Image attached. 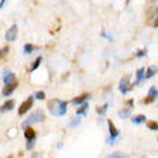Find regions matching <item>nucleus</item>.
Listing matches in <instances>:
<instances>
[{"instance_id": "f257e3e1", "label": "nucleus", "mask_w": 158, "mask_h": 158, "mask_svg": "<svg viewBox=\"0 0 158 158\" xmlns=\"http://www.w3.org/2000/svg\"><path fill=\"white\" fill-rule=\"evenodd\" d=\"M68 104L65 101L60 99H52L48 102V108H49V112L53 115V117H63L65 114L68 112Z\"/></svg>"}, {"instance_id": "f03ea898", "label": "nucleus", "mask_w": 158, "mask_h": 158, "mask_svg": "<svg viewBox=\"0 0 158 158\" xmlns=\"http://www.w3.org/2000/svg\"><path fill=\"white\" fill-rule=\"evenodd\" d=\"M45 121V112L43 111H35L27 117V119H25L22 122V128L25 129L26 127H32L35 124H39V122H43Z\"/></svg>"}, {"instance_id": "7ed1b4c3", "label": "nucleus", "mask_w": 158, "mask_h": 158, "mask_svg": "<svg viewBox=\"0 0 158 158\" xmlns=\"http://www.w3.org/2000/svg\"><path fill=\"white\" fill-rule=\"evenodd\" d=\"M35 99H36V98H35V95H33V96H29L27 99H25L23 102H22L20 106H19V115H20V117L22 115H25L26 112H29L30 108L33 106V101Z\"/></svg>"}, {"instance_id": "20e7f679", "label": "nucleus", "mask_w": 158, "mask_h": 158, "mask_svg": "<svg viewBox=\"0 0 158 158\" xmlns=\"http://www.w3.org/2000/svg\"><path fill=\"white\" fill-rule=\"evenodd\" d=\"M108 128H109V138H108V144H114L115 139L119 137V131L115 128L112 121H108Z\"/></svg>"}, {"instance_id": "39448f33", "label": "nucleus", "mask_w": 158, "mask_h": 158, "mask_svg": "<svg viewBox=\"0 0 158 158\" xmlns=\"http://www.w3.org/2000/svg\"><path fill=\"white\" fill-rule=\"evenodd\" d=\"M17 32H19V27H17L16 23H13V25L7 29V32H6V40L15 42L17 39Z\"/></svg>"}, {"instance_id": "423d86ee", "label": "nucleus", "mask_w": 158, "mask_h": 158, "mask_svg": "<svg viewBox=\"0 0 158 158\" xmlns=\"http://www.w3.org/2000/svg\"><path fill=\"white\" fill-rule=\"evenodd\" d=\"M129 81H131V76H129V75H125L124 78L121 79V82H119V91L122 92V95L128 94V91L131 89V86H129Z\"/></svg>"}, {"instance_id": "0eeeda50", "label": "nucleus", "mask_w": 158, "mask_h": 158, "mask_svg": "<svg viewBox=\"0 0 158 158\" xmlns=\"http://www.w3.org/2000/svg\"><path fill=\"white\" fill-rule=\"evenodd\" d=\"M17 81L16 82H12V83H6L4 85V88H3V91H2V96H4V98H7V96H10L15 92V89L17 88Z\"/></svg>"}, {"instance_id": "6e6552de", "label": "nucleus", "mask_w": 158, "mask_h": 158, "mask_svg": "<svg viewBox=\"0 0 158 158\" xmlns=\"http://www.w3.org/2000/svg\"><path fill=\"white\" fill-rule=\"evenodd\" d=\"M144 72H145V68H139L137 71V73H135V75H137V81L134 83V86H139V85L145 81V73H144Z\"/></svg>"}, {"instance_id": "1a4fd4ad", "label": "nucleus", "mask_w": 158, "mask_h": 158, "mask_svg": "<svg viewBox=\"0 0 158 158\" xmlns=\"http://www.w3.org/2000/svg\"><path fill=\"white\" fill-rule=\"evenodd\" d=\"M15 105H16V102L13 99H9V101H6L2 106H0V112L2 114H4V112H10L13 108H15Z\"/></svg>"}, {"instance_id": "9d476101", "label": "nucleus", "mask_w": 158, "mask_h": 158, "mask_svg": "<svg viewBox=\"0 0 158 158\" xmlns=\"http://www.w3.org/2000/svg\"><path fill=\"white\" fill-rule=\"evenodd\" d=\"M91 99V94H83V95L78 96V98H73L72 99V104L73 105H82L83 102H86V101Z\"/></svg>"}, {"instance_id": "9b49d317", "label": "nucleus", "mask_w": 158, "mask_h": 158, "mask_svg": "<svg viewBox=\"0 0 158 158\" xmlns=\"http://www.w3.org/2000/svg\"><path fill=\"white\" fill-rule=\"evenodd\" d=\"M3 82H4V85H6V83H12V82H16V75H15V73H12V72H7V71H4Z\"/></svg>"}, {"instance_id": "f8f14e48", "label": "nucleus", "mask_w": 158, "mask_h": 158, "mask_svg": "<svg viewBox=\"0 0 158 158\" xmlns=\"http://www.w3.org/2000/svg\"><path fill=\"white\" fill-rule=\"evenodd\" d=\"M25 137L27 141H30V139H35L36 138V131H35L32 127H26L25 128Z\"/></svg>"}, {"instance_id": "ddd939ff", "label": "nucleus", "mask_w": 158, "mask_h": 158, "mask_svg": "<svg viewBox=\"0 0 158 158\" xmlns=\"http://www.w3.org/2000/svg\"><path fill=\"white\" fill-rule=\"evenodd\" d=\"M88 111H89V105H88V102H83V104L81 105V108L76 109V115L85 117V115H88Z\"/></svg>"}, {"instance_id": "4468645a", "label": "nucleus", "mask_w": 158, "mask_h": 158, "mask_svg": "<svg viewBox=\"0 0 158 158\" xmlns=\"http://www.w3.org/2000/svg\"><path fill=\"white\" fill-rule=\"evenodd\" d=\"M157 72H158L157 66H154V65H152V66H150L148 69H147V72H145V79L152 78V76H154L155 73H157Z\"/></svg>"}, {"instance_id": "2eb2a0df", "label": "nucleus", "mask_w": 158, "mask_h": 158, "mask_svg": "<svg viewBox=\"0 0 158 158\" xmlns=\"http://www.w3.org/2000/svg\"><path fill=\"white\" fill-rule=\"evenodd\" d=\"M132 124H137V125H139V124H144L147 121V118H145V115H135V117H132Z\"/></svg>"}, {"instance_id": "dca6fc26", "label": "nucleus", "mask_w": 158, "mask_h": 158, "mask_svg": "<svg viewBox=\"0 0 158 158\" xmlns=\"http://www.w3.org/2000/svg\"><path fill=\"white\" fill-rule=\"evenodd\" d=\"M40 63H42V56H38V58L35 59V62H33V65L30 66V72H33V71H36L39 66H40Z\"/></svg>"}, {"instance_id": "f3484780", "label": "nucleus", "mask_w": 158, "mask_h": 158, "mask_svg": "<svg viewBox=\"0 0 158 158\" xmlns=\"http://www.w3.org/2000/svg\"><path fill=\"white\" fill-rule=\"evenodd\" d=\"M118 117L122 118V119L128 118L129 117V108H125V109H121V111H118Z\"/></svg>"}, {"instance_id": "a211bd4d", "label": "nucleus", "mask_w": 158, "mask_h": 158, "mask_svg": "<svg viewBox=\"0 0 158 158\" xmlns=\"http://www.w3.org/2000/svg\"><path fill=\"white\" fill-rule=\"evenodd\" d=\"M108 108H109V102H106V104H105V105H102L101 108H98V109H96V112L99 114V115H105V112L108 111Z\"/></svg>"}, {"instance_id": "6ab92c4d", "label": "nucleus", "mask_w": 158, "mask_h": 158, "mask_svg": "<svg viewBox=\"0 0 158 158\" xmlns=\"http://www.w3.org/2000/svg\"><path fill=\"white\" fill-rule=\"evenodd\" d=\"M35 49H36V48H35L33 45H30V43H26L25 48H23V52H25L26 55H29V53H32Z\"/></svg>"}, {"instance_id": "aec40b11", "label": "nucleus", "mask_w": 158, "mask_h": 158, "mask_svg": "<svg viewBox=\"0 0 158 158\" xmlns=\"http://www.w3.org/2000/svg\"><path fill=\"white\" fill-rule=\"evenodd\" d=\"M147 127H148L150 131H158V124L157 122H154V121H150V122L147 124Z\"/></svg>"}, {"instance_id": "412c9836", "label": "nucleus", "mask_w": 158, "mask_h": 158, "mask_svg": "<svg viewBox=\"0 0 158 158\" xmlns=\"http://www.w3.org/2000/svg\"><path fill=\"white\" fill-rule=\"evenodd\" d=\"M79 124H81V119H78V118H73V119L69 122V127H71V128H75V127H78Z\"/></svg>"}, {"instance_id": "4be33fe9", "label": "nucleus", "mask_w": 158, "mask_h": 158, "mask_svg": "<svg viewBox=\"0 0 158 158\" xmlns=\"http://www.w3.org/2000/svg\"><path fill=\"white\" fill-rule=\"evenodd\" d=\"M35 98H36V99H45V92L38 91L36 94H35Z\"/></svg>"}, {"instance_id": "5701e85b", "label": "nucleus", "mask_w": 158, "mask_h": 158, "mask_svg": "<svg viewBox=\"0 0 158 158\" xmlns=\"http://www.w3.org/2000/svg\"><path fill=\"white\" fill-rule=\"evenodd\" d=\"M9 46H4V48H2V49H0V58H3L4 55H7L9 53Z\"/></svg>"}, {"instance_id": "b1692460", "label": "nucleus", "mask_w": 158, "mask_h": 158, "mask_svg": "<svg viewBox=\"0 0 158 158\" xmlns=\"http://www.w3.org/2000/svg\"><path fill=\"white\" fill-rule=\"evenodd\" d=\"M108 157L114 158V157H117V158H121V157H127V155L124 154V152H112V154H109Z\"/></svg>"}, {"instance_id": "393cba45", "label": "nucleus", "mask_w": 158, "mask_h": 158, "mask_svg": "<svg viewBox=\"0 0 158 158\" xmlns=\"http://www.w3.org/2000/svg\"><path fill=\"white\" fill-rule=\"evenodd\" d=\"M148 95L155 96V98H157V89H155V86H151V88H150V91H148Z\"/></svg>"}, {"instance_id": "a878e982", "label": "nucleus", "mask_w": 158, "mask_h": 158, "mask_svg": "<svg viewBox=\"0 0 158 158\" xmlns=\"http://www.w3.org/2000/svg\"><path fill=\"white\" fill-rule=\"evenodd\" d=\"M33 147H35V139L27 141V144H26V148H27V150H33Z\"/></svg>"}, {"instance_id": "bb28decb", "label": "nucleus", "mask_w": 158, "mask_h": 158, "mask_svg": "<svg viewBox=\"0 0 158 158\" xmlns=\"http://www.w3.org/2000/svg\"><path fill=\"white\" fill-rule=\"evenodd\" d=\"M102 36H104V38H106V40H109V42H112V40H114L112 36H111V35H108L106 32H105V29L102 30Z\"/></svg>"}, {"instance_id": "cd10ccee", "label": "nucleus", "mask_w": 158, "mask_h": 158, "mask_svg": "<svg viewBox=\"0 0 158 158\" xmlns=\"http://www.w3.org/2000/svg\"><path fill=\"white\" fill-rule=\"evenodd\" d=\"M142 56H147V50H139V52H137V58H142Z\"/></svg>"}, {"instance_id": "c85d7f7f", "label": "nucleus", "mask_w": 158, "mask_h": 158, "mask_svg": "<svg viewBox=\"0 0 158 158\" xmlns=\"http://www.w3.org/2000/svg\"><path fill=\"white\" fill-rule=\"evenodd\" d=\"M4 3H6V0H0V9H3Z\"/></svg>"}, {"instance_id": "c756f323", "label": "nucleus", "mask_w": 158, "mask_h": 158, "mask_svg": "<svg viewBox=\"0 0 158 158\" xmlns=\"http://www.w3.org/2000/svg\"><path fill=\"white\" fill-rule=\"evenodd\" d=\"M154 27H158V15H157V19H155V22H154Z\"/></svg>"}, {"instance_id": "7c9ffc66", "label": "nucleus", "mask_w": 158, "mask_h": 158, "mask_svg": "<svg viewBox=\"0 0 158 158\" xmlns=\"http://www.w3.org/2000/svg\"><path fill=\"white\" fill-rule=\"evenodd\" d=\"M157 98H158V91H157Z\"/></svg>"}]
</instances>
